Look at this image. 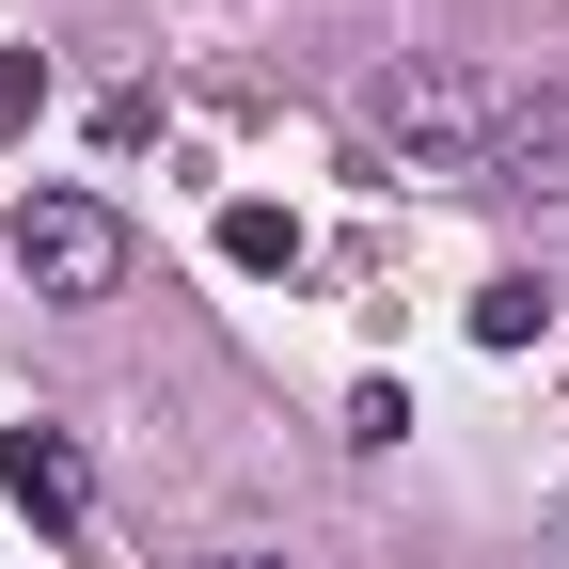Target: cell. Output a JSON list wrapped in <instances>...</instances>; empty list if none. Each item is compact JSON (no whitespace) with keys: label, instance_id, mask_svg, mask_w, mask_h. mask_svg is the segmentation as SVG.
Wrapping results in <instances>:
<instances>
[{"label":"cell","instance_id":"6da1fadb","mask_svg":"<svg viewBox=\"0 0 569 569\" xmlns=\"http://www.w3.org/2000/svg\"><path fill=\"white\" fill-rule=\"evenodd\" d=\"M0 253H17V284L32 301H63V317H96V301H127V206L111 190H17V222H0Z\"/></svg>","mask_w":569,"mask_h":569},{"label":"cell","instance_id":"7a4b0ae2","mask_svg":"<svg viewBox=\"0 0 569 569\" xmlns=\"http://www.w3.org/2000/svg\"><path fill=\"white\" fill-rule=\"evenodd\" d=\"M490 111H507V96H490L475 63H380V80H365V142L396 174H475L490 159Z\"/></svg>","mask_w":569,"mask_h":569},{"label":"cell","instance_id":"3957f363","mask_svg":"<svg viewBox=\"0 0 569 569\" xmlns=\"http://www.w3.org/2000/svg\"><path fill=\"white\" fill-rule=\"evenodd\" d=\"M0 490H17L48 538H80V553H96V459H80V427H48V411H32V427H0Z\"/></svg>","mask_w":569,"mask_h":569},{"label":"cell","instance_id":"277c9868","mask_svg":"<svg viewBox=\"0 0 569 569\" xmlns=\"http://www.w3.org/2000/svg\"><path fill=\"white\" fill-rule=\"evenodd\" d=\"M475 190H507V206H569V96H507V111H490Z\"/></svg>","mask_w":569,"mask_h":569},{"label":"cell","instance_id":"5b68a950","mask_svg":"<svg viewBox=\"0 0 569 569\" xmlns=\"http://www.w3.org/2000/svg\"><path fill=\"white\" fill-rule=\"evenodd\" d=\"M538 317H553L538 269H490V284H475V348H538Z\"/></svg>","mask_w":569,"mask_h":569},{"label":"cell","instance_id":"8992f818","mask_svg":"<svg viewBox=\"0 0 569 569\" xmlns=\"http://www.w3.org/2000/svg\"><path fill=\"white\" fill-rule=\"evenodd\" d=\"M222 253H238V269H284V253H301V222H284V206H222Z\"/></svg>","mask_w":569,"mask_h":569},{"label":"cell","instance_id":"52a82bcc","mask_svg":"<svg viewBox=\"0 0 569 569\" xmlns=\"http://www.w3.org/2000/svg\"><path fill=\"white\" fill-rule=\"evenodd\" d=\"M32 111H48V63H32V48H0V127H32Z\"/></svg>","mask_w":569,"mask_h":569},{"label":"cell","instance_id":"ba28073f","mask_svg":"<svg viewBox=\"0 0 569 569\" xmlns=\"http://www.w3.org/2000/svg\"><path fill=\"white\" fill-rule=\"evenodd\" d=\"M206 569H284V553H206Z\"/></svg>","mask_w":569,"mask_h":569},{"label":"cell","instance_id":"9c48e42d","mask_svg":"<svg viewBox=\"0 0 569 569\" xmlns=\"http://www.w3.org/2000/svg\"><path fill=\"white\" fill-rule=\"evenodd\" d=\"M553 569H569V553H553Z\"/></svg>","mask_w":569,"mask_h":569}]
</instances>
